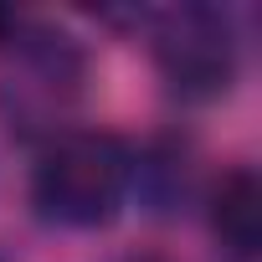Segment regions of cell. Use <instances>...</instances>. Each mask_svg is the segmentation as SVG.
Segmentation results:
<instances>
[{"label": "cell", "instance_id": "obj_4", "mask_svg": "<svg viewBox=\"0 0 262 262\" xmlns=\"http://www.w3.org/2000/svg\"><path fill=\"white\" fill-rule=\"evenodd\" d=\"M211 231L231 262H252L262 247V185L252 170H231L211 201Z\"/></svg>", "mask_w": 262, "mask_h": 262}, {"label": "cell", "instance_id": "obj_2", "mask_svg": "<svg viewBox=\"0 0 262 262\" xmlns=\"http://www.w3.org/2000/svg\"><path fill=\"white\" fill-rule=\"evenodd\" d=\"M149 47H155V62H160V77L170 82V93H180L190 103L221 98L242 67V36H236L231 16L216 6L160 11Z\"/></svg>", "mask_w": 262, "mask_h": 262}, {"label": "cell", "instance_id": "obj_3", "mask_svg": "<svg viewBox=\"0 0 262 262\" xmlns=\"http://www.w3.org/2000/svg\"><path fill=\"white\" fill-rule=\"evenodd\" d=\"M82 82V52L67 31L52 26H16L11 36V72H6V103L26 123H52Z\"/></svg>", "mask_w": 262, "mask_h": 262}, {"label": "cell", "instance_id": "obj_5", "mask_svg": "<svg viewBox=\"0 0 262 262\" xmlns=\"http://www.w3.org/2000/svg\"><path fill=\"white\" fill-rule=\"evenodd\" d=\"M128 190H139L155 211H175L190 195V149H180L175 139L144 149L134 160V185H128Z\"/></svg>", "mask_w": 262, "mask_h": 262}, {"label": "cell", "instance_id": "obj_1", "mask_svg": "<svg viewBox=\"0 0 262 262\" xmlns=\"http://www.w3.org/2000/svg\"><path fill=\"white\" fill-rule=\"evenodd\" d=\"M134 185V149L108 128H67L52 134L31 170V206L67 231L108 226Z\"/></svg>", "mask_w": 262, "mask_h": 262}]
</instances>
